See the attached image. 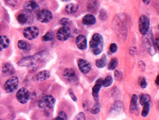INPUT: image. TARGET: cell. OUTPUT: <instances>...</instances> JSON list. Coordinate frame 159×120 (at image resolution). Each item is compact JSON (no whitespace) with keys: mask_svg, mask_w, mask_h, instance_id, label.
<instances>
[{"mask_svg":"<svg viewBox=\"0 0 159 120\" xmlns=\"http://www.w3.org/2000/svg\"><path fill=\"white\" fill-rule=\"evenodd\" d=\"M89 46L91 52L95 55H99L103 49V38L100 34L95 33L90 41Z\"/></svg>","mask_w":159,"mask_h":120,"instance_id":"6da1fadb","label":"cell"},{"mask_svg":"<svg viewBox=\"0 0 159 120\" xmlns=\"http://www.w3.org/2000/svg\"><path fill=\"white\" fill-rule=\"evenodd\" d=\"M56 103V99L51 95L43 96L39 101V107L41 109H51Z\"/></svg>","mask_w":159,"mask_h":120,"instance_id":"7a4b0ae2","label":"cell"},{"mask_svg":"<svg viewBox=\"0 0 159 120\" xmlns=\"http://www.w3.org/2000/svg\"><path fill=\"white\" fill-rule=\"evenodd\" d=\"M150 22L147 15H142L140 16L139 20V29L140 32L142 35H146L149 30Z\"/></svg>","mask_w":159,"mask_h":120,"instance_id":"3957f363","label":"cell"},{"mask_svg":"<svg viewBox=\"0 0 159 120\" xmlns=\"http://www.w3.org/2000/svg\"><path fill=\"white\" fill-rule=\"evenodd\" d=\"M40 34V30L35 26H30L25 28L23 31V36L28 40H33L37 37Z\"/></svg>","mask_w":159,"mask_h":120,"instance_id":"277c9868","label":"cell"},{"mask_svg":"<svg viewBox=\"0 0 159 120\" xmlns=\"http://www.w3.org/2000/svg\"><path fill=\"white\" fill-rule=\"evenodd\" d=\"M18 86V79L17 77H11L4 84V89L7 93H12L16 89Z\"/></svg>","mask_w":159,"mask_h":120,"instance_id":"5b68a950","label":"cell"},{"mask_svg":"<svg viewBox=\"0 0 159 120\" xmlns=\"http://www.w3.org/2000/svg\"><path fill=\"white\" fill-rule=\"evenodd\" d=\"M30 92L26 88H21L16 93V98L18 101L22 104H25L30 99Z\"/></svg>","mask_w":159,"mask_h":120,"instance_id":"8992f818","label":"cell"},{"mask_svg":"<svg viewBox=\"0 0 159 120\" xmlns=\"http://www.w3.org/2000/svg\"><path fill=\"white\" fill-rule=\"evenodd\" d=\"M53 19V14L48 10L43 9L39 11L37 14V20L43 23H47L51 21Z\"/></svg>","mask_w":159,"mask_h":120,"instance_id":"52a82bcc","label":"cell"},{"mask_svg":"<svg viewBox=\"0 0 159 120\" xmlns=\"http://www.w3.org/2000/svg\"><path fill=\"white\" fill-rule=\"evenodd\" d=\"M71 36V30L67 26H63L59 29L56 34V37L59 41H66Z\"/></svg>","mask_w":159,"mask_h":120,"instance_id":"ba28073f","label":"cell"},{"mask_svg":"<svg viewBox=\"0 0 159 120\" xmlns=\"http://www.w3.org/2000/svg\"><path fill=\"white\" fill-rule=\"evenodd\" d=\"M26 13H21L18 14L17 16V20L18 23L21 25H25L26 23H31L33 20V17L32 16V13L25 11Z\"/></svg>","mask_w":159,"mask_h":120,"instance_id":"9c48e42d","label":"cell"},{"mask_svg":"<svg viewBox=\"0 0 159 120\" xmlns=\"http://www.w3.org/2000/svg\"><path fill=\"white\" fill-rule=\"evenodd\" d=\"M63 76L70 83H75L77 82V76L76 72L72 68H67L64 70Z\"/></svg>","mask_w":159,"mask_h":120,"instance_id":"30bf717a","label":"cell"},{"mask_svg":"<svg viewBox=\"0 0 159 120\" xmlns=\"http://www.w3.org/2000/svg\"><path fill=\"white\" fill-rule=\"evenodd\" d=\"M78 67L83 74H88L91 70V65L88 61L84 59H79L78 61Z\"/></svg>","mask_w":159,"mask_h":120,"instance_id":"8fae6325","label":"cell"},{"mask_svg":"<svg viewBox=\"0 0 159 120\" xmlns=\"http://www.w3.org/2000/svg\"><path fill=\"white\" fill-rule=\"evenodd\" d=\"M23 7H24L25 11L31 13L37 11L39 9H40L38 3L35 0H30V1L25 2Z\"/></svg>","mask_w":159,"mask_h":120,"instance_id":"7c38bea8","label":"cell"},{"mask_svg":"<svg viewBox=\"0 0 159 120\" xmlns=\"http://www.w3.org/2000/svg\"><path fill=\"white\" fill-rule=\"evenodd\" d=\"M76 44L77 47L81 50H84L87 47V40L84 35H80L76 39Z\"/></svg>","mask_w":159,"mask_h":120,"instance_id":"4fadbf2b","label":"cell"},{"mask_svg":"<svg viewBox=\"0 0 159 120\" xmlns=\"http://www.w3.org/2000/svg\"><path fill=\"white\" fill-rule=\"evenodd\" d=\"M36 58L34 56H28L23 58L18 62V65L20 66H32L36 61Z\"/></svg>","mask_w":159,"mask_h":120,"instance_id":"5bb4252c","label":"cell"},{"mask_svg":"<svg viewBox=\"0 0 159 120\" xmlns=\"http://www.w3.org/2000/svg\"><path fill=\"white\" fill-rule=\"evenodd\" d=\"M103 79H98L95 85L93 88V96L96 101L98 100L99 92H100L102 86H103Z\"/></svg>","mask_w":159,"mask_h":120,"instance_id":"9a60e30c","label":"cell"},{"mask_svg":"<svg viewBox=\"0 0 159 120\" xmlns=\"http://www.w3.org/2000/svg\"><path fill=\"white\" fill-rule=\"evenodd\" d=\"M10 44L9 39L5 35L0 36V51H3L9 47Z\"/></svg>","mask_w":159,"mask_h":120,"instance_id":"2e32d148","label":"cell"},{"mask_svg":"<svg viewBox=\"0 0 159 120\" xmlns=\"http://www.w3.org/2000/svg\"><path fill=\"white\" fill-rule=\"evenodd\" d=\"M96 23V19L95 16L92 14H87L83 18V23L86 25H94Z\"/></svg>","mask_w":159,"mask_h":120,"instance_id":"e0dca14e","label":"cell"},{"mask_svg":"<svg viewBox=\"0 0 159 120\" xmlns=\"http://www.w3.org/2000/svg\"><path fill=\"white\" fill-rule=\"evenodd\" d=\"M50 77V72L47 70H44V71H41L36 75V79L40 82H42V81L46 80Z\"/></svg>","mask_w":159,"mask_h":120,"instance_id":"ac0fdd59","label":"cell"},{"mask_svg":"<svg viewBox=\"0 0 159 120\" xmlns=\"http://www.w3.org/2000/svg\"><path fill=\"white\" fill-rule=\"evenodd\" d=\"M79 10V5L76 4H69L65 7V11L68 14H73Z\"/></svg>","mask_w":159,"mask_h":120,"instance_id":"d6986e66","label":"cell"},{"mask_svg":"<svg viewBox=\"0 0 159 120\" xmlns=\"http://www.w3.org/2000/svg\"><path fill=\"white\" fill-rule=\"evenodd\" d=\"M2 72H3L4 74L6 75H11L15 72V70L14 67L11 64L6 63L4 65L3 67H2Z\"/></svg>","mask_w":159,"mask_h":120,"instance_id":"ffe728a7","label":"cell"},{"mask_svg":"<svg viewBox=\"0 0 159 120\" xmlns=\"http://www.w3.org/2000/svg\"><path fill=\"white\" fill-rule=\"evenodd\" d=\"M137 101H138V97L137 95H132L131 101H130V113H132L136 110L137 109Z\"/></svg>","mask_w":159,"mask_h":120,"instance_id":"44dd1931","label":"cell"},{"mask_svg":"<svg viewBox=\"0 0 159 120\" xmlns=\"http://www.w3.org/2000/svg\"><path fill=\"white\" fill-rule=\"evenodd\" d=\"M18 46L20 50L24 51H28L31 49V46L29 43L26 42V41L23 40H20L18 42Z\"/></svg>","mask_w":159,"mask_h":120,"instance_id":"7402d4cb","label":"cell"},{"mask_svg":"<svg viewBox=\"0 0 159 120\" xmlns=\"http://www.w3.org/2000/svg\"><path fill=\"white\" fill-rule=\"evenodd\" d=\"M98 0H90L88 3V9L90 12H95L98 9Z\"/></svg>","mask_w":159,"mask_h":120,"instance_id":"603a6c76","label":"cell"},{"mask_svg":"<svg viewBox=\"0 0 159 120\" xmlns=\"http://www.w3.org/2000/svg\"><path fill=\"white\" fill-rule=\"evenodd\" d=\"M107 63V58L105 56H103L100 59H98L95 61V66H97L98 68H103L105 66Z\"/></svg>","mask_w":159,"mask_h":120,"instance_id":"cb8c5ba5","label":"cell"},{"mask_svg":"<svg viewBox=\"0 0 159 120\" xmlns=\"http://www.w3.org/2000/svg\"><path fill=\"white\" fill-rule=\"evenodd\" d=\"M151 103V96L149 94H143L141 96L140 99V103L142 106L146 103Z\"/></svg>","mask_w":159,"mask_h":120,"instance_id":"d4e9b609","label":"cell"},{"mask_svg":"<svg viewBox=\"0 0 159 120\" xmlns=\"http://www.w3.org/2000/svg\"><path fill=\"white\" fill-rule=\"evenodd\" d=\"M112 83H113V78L111 76H107L105 78V79L103 80V86L104 87H109L112 84Z\"/></svg>","mask_w":159,"mask_h":120,"instance_id":"484cf974","label":"cell"},{"mask_svg":"<svg viewBox=\"0 0 159 120\" xmlns=\"http://www.w3.org/2000/svg\"><path fill=\"white\" fill-rule=\"evenodd\" d=\"M55 37V35L53 32H48L43 36V40L44 41H51L53 40Z\"/></svg>","mask_w":159,"mask_h":120,"instance_id":"4316f807","label":"cell"},{"mask_svg":"<svg viewBox=\"0 0 159 120\" xmlns=\"http://www.w3.org/2000/svg\"><path fill=\"white\" fill-rule=\"evenodd\" d=\"M117 65H118V60L115 58L111 59V61L108 64V69L110 70H113L117 67Z\"/></svg>","mask_w":159,"mask_h":120,"instance_id":"83f0119b","label":"cell"},{"mask_svg":"<svg viewBox=\"0 0 159 120\" xmlns=\"http://www.w3.org/2000/svg\"><path fill=\"white\" fill-rule=\"evenodd\" d=\"M143 106V109L142 111V117H147V114L149 113L150 109V103H146Z\"/></svg>","mask_w":159,"mask_h":120,"instance_id":"f1b7e54d","label":"cell"},{"mask_svg":"<svg viewBox=\"0 0 159 120\" xmlns=\"http://www.w3.org/2000/svg\"><path fill=\"white\" fill-rule=\"evenodd\" d=\"M100 111V104L98 103H97L95 104V105L93 107V108L91 109V113L92 114H98L99 112Z\"/></svg>","mask_w":159,"mask_h":120,"instance_id":"f546056e","label":"cell"},{"mask_svg":"<svg viewBox=\"0 0 159 120\" xmlns=\"http://www.w3.org/2000/svg\"><path fill=\"white\" fill-rule=\"evenodd\" d=\"M56 119H67V116L66 113L65 112L62 111L61 113H59L58 114V117H57Z\"/></svg>","mask_w":159,"mask_h":120,"instance_id":"4dcf8cb0","label":"cell"},{"mask_svg":"<svg viewBox=\"0 0 159 120\" xmlns=\"http://www.w3.org/2000/svg\"><path fill=\"white\" fill-rule=\"evenodd\" d=\"M117 49H118V47H117V45L116 44H111L110 45V51L111 52L112 54H114L116 53L117 51Z\"/></svg>","mask_w":159,"mask_h":120,"instance_id":"1f68e13d","label":"cell"},{"mask_svg":"<svg viewBox=\"0 0 159 120\" xmlns=\"http://www.w3.org/2000/svg\"><path fill=\"white\" fill-rule=\"evenodd\" d=\"M69 20L68 18H62L61 20V24L63 26H67L69 24Z\"/></svg>","mask_w":159,"mask_h":120,"instance_id":"d6a6232c","label":"cell"},{"mask_svg":"<svg viewBox=\"0 0 159 120\" xmlns=\"http://www.w3.org/2000/svg\"><path fill=\"white\" fill-rule=\"evenodd\" d=\"M86 119L85 114L83 113H80L79 114H77L75 117V119H78V120H84Z\"/></svg>","mask_w":159,"mask_h":120,"instance_id":"836d02e7","label":"cell"},{"mask_svg":"<svg viewBox=\"0 0 159 120\" xmlns=\"http://www.w3.org/2000/svg\"><path fill=\"white\" fill-rule=\"evenodd\" d=\"M69 93L70 96H71V97H72V98L73 99V101H77V98L76 97V96L74 95V91H73V90L71 89V88H70V89L69 90Z\"/></svg>","mask_w":159,"mask_h":120,"instance_id":"e575fe53","label":"cell"},{"mask_svg":"<svg viewBox=\"0 0 159 120\" xmlns=\"http://www.w3.org/2000/svg\"><path fill=\"white\" fill-rule=\"evenodd\" d=\"M147 81H146L145 79H142L141 82H140V87H141L142 88H144L147 87Z\"/></svg>","mask_w":159,"mask_h":120,"instance_id":"d590c367","label":"cell"},{"mask_svg":"<svg viewBox=\"0 0 159 120\" xmlns=\"http://www.w3.org/2000/svg\"><path fill=\"white\" fill-rule=\"evenodd\" d=\"M7 4L11 5V6H15L17 3V0H6Z\"/></svg>","mask_w":159,"mask_h":120,"instance_id":"8d00e7d4","label":"cell"},{"mask_svg":"<svg viewBox=\"0 0 159 120\" xmlns=\"http://www.w3.org/2000/svg\"><path fill=\"white\" fill-rule=\"evenodd\" d=\"M155 46L157 49H158V38L157 37L155 40Z\"/></svg>","mask_w":159,"mask_h":120,"instance_id":"74e56055","label":"cell"},{"mask_svg":"<svg viewBox=\"0 0 159 120\" xmlns=\"http://www.w3.org/2000/svg\"><path fill=\"white\" fill-rule=\"evenodd\" d=\"M142 1H143V2H144L145 4H149L150 3L151 0H142Z\"/></svg>","mask_w":159,"mask_h":120,"instance_id":"f35d334b","label":"cell"},{"mask_svg":"<svg viewBox=\"0 0 159 120\" xmlns=\"http://www.w3.org/2000/svg\"><path fill=\"white\" fill-rule=\"evenodd\" d=\"M158 78H159V76L158 75L157 77H156V84L158 85Z\"/></svg>","mask_w":159,"mask_h":120,"instance_id":"ab89813d","label":"cell"},{"mask_svg":"<svg viewBox=\"0 0 159 120\" xmlns=\"http://www.w3.org/2000/svg\"><path fill=\"white\" fill-rule=\"evenodd\" d=\"M62 1H69V0H62Z\"/></svg>","mask_w":159,"mask_h":120,"instance_id":"60d3db41","label":"cell"}]
</instances>
